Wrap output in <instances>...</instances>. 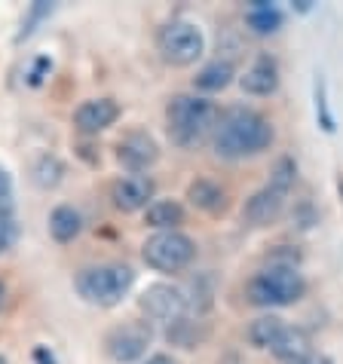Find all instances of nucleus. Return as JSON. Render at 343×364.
I'll return each instance as SVG.
<instances>
[{"label":"nucleus","mask_w":343,"mask_h":364,"mask_svg":"<svg viewBox=\"0 0 343 364\" xmlns=\"http://www.w3.org/2000/svg\"><path fill=\"white\" fill-rule=\"evenodd\" d=\"M312 101H316V123L322 132H334L337 123H334V114H331V105H328V89H325V80L316 77V86H312Z\"/></svg>","instance_id":"25"},{"label":"nucleus","mask_w":343,"mask_h":364,"mask_svg":"<svg viewBox=\"0 0 343 364\" xmlns=\"http://www.w3.org/2000/svg\"><path fill=\"white\" fill-rule=\"evenodd\" d=\"M187 202L194 208L206 211V215H218L227 205V190L211 178H196L187 184Z\"/></svg>","instance_id":"14"},{"label":"nucleus","mask_w":343,"mask_h":364,"mask_svg":"<svg viewBox=\"0 0 343 364\" xmlns=\"http://www.w3.org/2000/svg\"><path fill=\"white\" fill-rule=\"evenodd\" d=\"M295 364H334V361H331L325 352H307V355H304V358H297Z\"/></svg>","instance_id":"30"},{"label":"nucleus","mask_w":343,"mask_h":364,"mask_svg":"<svg viewBox=\"0 0 343 364\" xmlns=\"http://www.w3.org/2000/svg\"><path fill=\"white\" fill-rule=\"evenodd\" d=\"M141 257L157 272H181L196 260V242L181 230L154 232V236L141 245Z\"/></svg>","instance_id":"5"},{"label":"nucleus","mask_w":343,"mask_h":364,"mask_svg":"<svg viewBox=\"0 0 343 364\" xmlns=\"http://www.w3.org/2000/svg\"><path fill=\"white\" fill-rule=\"evenodd\" d=\"M246 25H248V31L258 37L276 34L282 28V13L273 4H267V0H251L246 6Z\"/></svg>","instance_id":"18"},{"label":"nucleus","mask_w":343,"mask_h":364,"mask_svg":"<svg viewBox=\"0 0 343 364\" xmlns=\"http://www.w3.org/2000/svg\"><path fill=\"white\" fill-rule=\"evenodd\" d=\"M141 312L150 321H163V325H172V321L190 316L187 297L181 285H169V282H157V285H147L144 294L138 297Z\"/></svg>","instance_id":"8"},{"label":"nucleus","mask_w":343,"mask_h":364,"mask_svg":"<svg viewBox=\"0 0 343 364\" xmlns=\"http://www.w3.org/2000/svg\"><path fill=\"white\" fill-rule=\"evenodd\" d=\"M233 77H236L233 62H230V58H215V62H209L196 70L194 86L199 92H221V89H227L233 83Z\"/></svg>","instance_id":"17"},{"label":"nucleus","mask_w":343,"mask_h":364,"mask_svg":"<svg viewBox=\"0 0 343 364\" xmlns=\"http://www.w3.org/2000/svg\"><path fill=\"white\" fill-rule=\"evenodd\" d=\"M53 9H56V4H49V0H34V4L28 6L25 18H22V28H19V34H16V43H22V40L31 37L37 31V25L43 22V18L53 16Z\"/></svg>","instance_id":"24"},{"label":"nucleus","mask_w":343,"mask_h":364,"mask_svg":"<svg viewBox=\"0 0 343 364\" xmlns=\"http://www.w3.org/2000/svg\"><path fill=\"white\" fill-rule=\"evenodd\" d=\"M16 239H19V224H16L13 211H0V255L13 248Z\"/></svg>","instance_id":"26"},{"label":"nucleus","mask_w":343,"mask_h":364,"mask_svg":"<svg viewBox=\"0 0 343 364\" xmlns=\"http://www.w3.org/2000/svg\"><path fill=\"white\" fill-rule=\"evenodd\" d=\"M295 181H297V163L291 156H279L273 163V168H270V184L267 187L279 190V193H288V190L295 187Z\"/></svg>","instance_id":"23"},{"label":"nucleus","mask_w":343,"mask_h":364,"mask_svg":"<svg viewBox=\"0 0 343 364\" xmlns=\"http://www.w3.org/2000/svg\"><path fill=\"white\" fill-rule=\"evenodd\" d=\"M49 70H53V62H49V58H37L34 68L28 70V86H40Z\"/></svg>","instance_id":"28"},{"label":"nucleus","mask_w":343,"mask_h":364,"mask_svg":"<svg viewBox=\"0 0 343 364\" xmlns=\"http://www.w3.org/2000/svg\"><path fill=\"white\" fill-rule=\"evenodd\" d=\"M282 331H285V321H282L276 312H264V316H258V318L246 328V340H248L255 349H270Z\"/></svg>","instance_id":"21"},{"label":"nucleus","mask_w":343,"mask_h":364,"mask_svg":"<svg viewBox=\"0 0 343 364\" xmlns=\"http://www.w3.org/2000/svg\"><path fill=\"white\" fill-rule=\"evenodd\" d=\"M157 159H159V144L144 129H132V132H126L117 141V163L126 171H132V175L147 171Z\"/></svg>","instance_id":"9"},{"label":"nucleus","mask_w":343,"mask_h":364,"mask_svg":"<svg viewBox=\"0 0 343 364\" xmlns=\"http://www.w3.org/2000/svg\"><path fill=\"white\" fill-rule=\"evenodd\" d=\"M150 343H154V328L150 321H123V325L110 328L105 337V352L117 364H135L147 355Z\"/></svg>","instance_id":"7"},{"label":"nucleus","mask_w":343,"mask_h":364,"mask_svg":"<svg viewBox=\"0 0 343 364\" xmlns=\"http://www.w3.org/2000/svg\"><path fill=\"white\" fill-rule=\"evenodd\" d=\"M285 199H288V193H279L273 187H260L258 193H251L246 199V205H242V220H246L248 227L276 224L282 218V211H285Z\"/></svg>","instance_id":"12"},{"label":"nucleus","mask_w":343,"mask_h":364,"mask_svg":"<svg viewBox=\"0 0 343 364\" xmlns=\"http://www.w3.org/2000/svg\"><path fill=\"white\" fill-rule=\"evenodd\" d=\"M144 364H175V361H172L169 355H163V352H159V355H150Z\"/></svg>","instance_id":"32"},{"label":"nucleus","mask_w":343,"mask_h":364,"mask_svg":"<svg viewBox=\"0 0 343 364\" xmlns=\"http://www.w3.org/2000/svg\"><path fill=\"white\" fill-rule=\"evenodd\" d=\"M239 86L246 95H255V98L273 95L279 89V65L270 55H258L251 68H246V74L239 77Z\"/></svg>","instance_id":"13"},{"label":"nucleus","mask_w":343,"mask_h":364,"mask_svg":"<svg viewBox=\"0 0 343 364\" xmlns=\"http://www.w3.org/2000/svg\"><path fill=\"white\" fill-rule=\"evenodd\" d=\"M270 352H273L279 361L295 364L297 358H304L307 352H312V349H310V337H307L304 328H288V325H285V331H282L279 337H276V343L270 346Z\"/></svg>","instance_id":"20"},{"label":"nucleus","mask_w":343,"mask_h":364,"mask_svg":"<svg viewBox=\"0 0 343 364\" xmlns=\"http://www.w3.org/2000/svg\"><path fill=\"white\" fill-rule=\"evenodd\" d=\"M9 199H13V178L6 168H0V211H9Z\"/></svg>","instance_id":"29"},{"label":"nucleus","mask_w":343,"mask_h":364,"mask_svg":"<svg viewBox=\"0 0 343 364\" xmlns=\"http://www.w3.org/2000/svg\"><path fill=\"white\" fill-rule=\"evenodd\" d=\"M337 190H340V199H343V178L337 181Z\"/></svg>","instance_id":"35"},{"label":"nucleus","mask_w":343,"mask_h":364,"mask_svg":"<svg viewBox=\"0 0 343 364\" xmlns=\"http://www.w3.org/2000/svg\"><path fill=\"white\" fill-rule=\"evenodd\" d=\"M62 178H65V163L58 156L53 154H40L34 159V166H31V181L40 187V190H53L62 184Z\"/></svg>","instance_id":"22"},{"label":"nucleus","mask_w":343,"mask_h":364,"mask_svg":"<svg viewBox=\"0 0 343 364\" xmlns=\"http://www.w3.org/2000/svg\"><path fill=\"white\" fill-rule=\"evenodd\" d=\"M34 361H37V364H58L56 355H53V352H49L46 346H37V349H34Z\"/></svg>","instance_id":"31"},{"label":"nucleus","mask_w":343,"mask_h":364,"mask_svg":"<svg viewBox=\"0 0 343 364\" xmlns=\"http://www.w3.org/2000/svg\"><path fill=\"white\" fill-rule=\"evenodd\" d=\"M144 224L154 227L157 232L178 230L184 224V205H181L178 199H154L144 208Z\"/></svg>","instance_id":"16"},{"label":"nucleus","mask_w":343,"mask_h":364,"mask_svg":"<svg viewBox=\"0 0 343 364\" xmlns=\"http://www.w3.org/2000/svg\"><path fill=\"white\" fill-rule=\"evenodd\" d=\"M307 294V279L300 269L291 267H264L255 279L246 285V297L251 306L273 309V306H291Z\"/></svg>","instance_id":"4"},{"label":"nucleus","mask_w":343,"mask_h":364,"mask_svg":"<svg viewBox=\"0 0 343 364\" xmlns=\"http://www.w3.org/2000/svg\"><path fill=\"white\" fill-rule=\"evenodd\" d=\"M154 181L147 175H123L117 178L114 184H110V202H114L117 211H126V215H132V211H141L150 205V199H154Z\"/></svg>","instance_id":"10"},{"label":"nucleus","mask_w":343,"mask_h":364,"mask_svg":"<svg viewBox=\"0 0 343 364\" xmlns=\"http://www.w3.org/2000/svg\"><path fill=\"white\" fill-rule=\"evenodd\" d=\"M0 364H9V361H6V358H4V355H0Z\"/></svg>","instance_id":"36"},{"label":"nucleus","mask_w":343,"mask_h":364,"mask_svg":"<svg viewBox=\"0 0 343 364\" xmlns=\"http://www.w3.org/2000/svg\"><path fill=\"white\" fill-rule=\"evenodd\" d=\"M267 267H291V269H297L300 267V251H291L288 245H276L267 255Z\"/></svg>","instance_id":"27"},{"label":"nucleus","mask_w":343,"mask_h":364,"mask_svg":"<svg viewBox=\"0 0 343 364\" xmlns=\"http://www.w3.org/2000/svg\"><path fill=\"white\" fill-rule=\"evenodd\" d=\"M221 110L203 95H175L166 105V135L178 147H199L215 132Z\"/></svg>","instance_id":"2"},{"label":"nucleus","mask_w":343,"mask_h":364,"mask_svg":"<svg viewBox=\"0 0 343 364\" xmlns=\"http://www.w3.org/2000/svg\"><path fill=\"white\" fill-rule=\"evenodd\" d=\"M206 337H209V325L199 321V316H184L166 325V340L181 349H196L199 343H206Z\"/></svg>","instance_id":"15"},{"label":"nucleus","mask_w":343,"mask_h":364,"mask_svg":"<svg viewBox=\"0 0 343 364\" xmlns=\"http://www.w3.org/2000/svg\"><path fill=\"white\" fill-rule=\"evenodd\" d=\"M135 285V269L126 264H93L83 267L74 276V291L77 297L98 309H110Z\"/></svg>","instance_id":"3"},{"label":"nucleus","mask_w":343,"mask_h":364,"mask_svg":"<svg viewBox=\"0 0 343 364\" xmlns=\"http://www.w3.org/2000/svg\"><path fill=\"white\" fill-rule=\"evenodd\" d=\"M120 119V105L114 98H89L74 110V129L80 135H98Z\"/></svg>","instance_id":"11"},{"label":"nucleus","mask_w":343,"mask_h":364,"mask_svg":"<svg viewBox=\"0 0 343 364\" xmlns=\"http://www.w3.org/2000/svg\"><path fill=\"white\" fill-rule=\"evenodd\" d=\"M157 49H159V55H163L166 65L187 68V65H194V62L203 58L206 37L194 22H187V18H172L169 25L159 28Z\"/></svg>","instance_id":"6"},{"label":"nucleus","mask_w":343,"mask_h":364,"mask_svg":"<svg viewBox=\"0 0 343 364\" xmlns=\"http://www.w3.org/2000/svg\"><path fill=\"white\" fill-rule=\"evenodd\" d=\"M273 123L255 107L233 105L224 114H218L215 132H211V147L221 159H246L270 150L273 144Z\"/></svg>","instance_id":"1"},{"label":"nucleus","mask_w":343,"mask_h":364,"mask_svg":"<svg viewBox=\"0 0 343 364\" xmlns=\"http://www.w3.org/2000/svg\"><path fill=\"white\" fill-rule=\"evenodd\" d=\"M295 9H297V13H310V9H312V0H297Z\"/></svg>","instance_id":"33"},{"label":"nucleus","mask_w":343,"mask_h":364,"mask_svg":"<svg viewBox=\"0 0 343 364\" xmlns=\"http://www.w3.org/2000/svg\"><path fill=\"white\" fill-rule=\"evenodd\" d=\"M80 230H83V218H80V211L74 205H56L49 211V236L56 242H74L80 236Z\"/></svg>","instance_id":"19"},{"label":"nucleus","mask_w":343,"mask_h":364,"mask_svg":"<svg viewBox=\"0 0 343 364\" xmlns=\"http://www.w3.org/2000/svg\"><path fill=\"white\" fill-rule=\"evenodd\" d=\"M4 300H6V285L0 282V306H4Z\"/></svg>","instance_id":"34"}]
</instances>
